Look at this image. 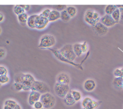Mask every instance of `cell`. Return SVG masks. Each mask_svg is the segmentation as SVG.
I'll list each match as a JSON object with an SVG mask.
<instances>
[{
  "label": "cell",
  "instance_id": "cell-9",
  "mask_svg": "<svg viewBox=\"0 0 123 109\" xmlns=\"http://www.w3.org/2000/svg\"><path fill=\"white\" fill-rule=\"evenodd\" d=\"M35 81V79L34 77L30 74H25L23 82L22 85L23 86L24 91H31V88L32 87L33 83Z\"/></svg>",
  "mask_w": 123,
  "mask_h": 109
},
{
  "label": "cell",
  "instance_id": "cell-23",
  "mask_svg": "<svg viewBox=\"0 0 123 109\" xmlns=\"http://www.w3.org/2000/svg\"><path fill=\"white\" fill-rule=\"evenodd\" d=\"M70 92L75 102L80 101L81 100L82 95H81V93L79 91H75V90H72V91H70Z\"/></svg>",
  "mask_w": 123,
  "mask_h": 109
},
{
  "label": "cell",
  "instance_id": "cell-36",
  "mask_svg": "<svg viewBox=\"0 0 123 109\" xmlns=\"http://www.w3.org/2000/svg\"><path fill=\"white\" fill-rule=\"evenodd\" d=\"M113 75L115 77H122V71L121 69H115L113 71Z\"/></svg>",
  "mask_w": 123,
  "mask_h": 109
},
{
  "label": "cell",
  "instance_id": "cell-29",
  "mask_svg": "<svg viewBox=\"0 0 123 109\" xmlns=\"http://www.w3.org/2000/svg\"><path fill=\"white\" fill-rule=\"evenodd\" d=\"M24 74H25L22 72H20V73L16 74L15 76V82L22 84L23 82L24 78Z\"/></svg>",
  "mask_w": 123,
  "mask_h": 109
},
{
  "label": "cell",
  "instance_id": "cell-4",
  "mask_svg": "<svg viewBox=\"0 0 123 109\" xmlns=\"http://www.w3.org/2000/svg\"><path fill=\"white\" fill-rule=\"evenodd\" d=\"M48 49H49V50L53 53V55H54V56L58 59V60H60V61H62V62L66 63L69 64V65H73V66H75V67H76L77 68L79 69L80 70H81V71L83 70V66H82V63H74V61H70V60H68V59H66L63 55H62V54H60V52H59V51L57 50V49H53V48H49Z\"/></svg>",
  "mask_w": 123,
  "mask_h": 109
},
{
  "label": "cell",
  "instance_id": "cell-3",
  "mask_svg": "<svg viewBox=\"0 0 123 109\" xmlns=\"http://www.w3.org/2000/svg\"><path fill=\"white\" fill-rule=\"evenodd\" d=\"M40 101L42 103L44 109H49L55 105L56 99L55 97L51 93H45L42 94L40 98Z\"/></svg>",
  "mask_w": 123,
  "mask_h": 109
},
{
  "label": "cell",
  "instance_id": "cell-6",
  "mask_svg": "<svg viewBox=\"0 0 123 109\" xmlns=\"http://www.w3.org/2000/svg\"><path fill=\"white\" fill-rule=\"evenodd\" d=\"M54 89L57 96L61 98H64L67 93L70 91L69 85H65L57 82L54 85Z\"/></svg>",
  "mask_w": 123,
  "mask_h": 109
},
{
  "label": "cell",
  "instance_id": "cell-41",
  "mask_svg": "<svg viewBox=\"0 0 123 109\" xmlns=\"http://www.w3.org/2000/svg\"><path fill=\"white\" fill-rule=\"evenodd\" d=\"M4 19V16L1 12H0V23L3 22Z\"/></svg>",
  "mask_w": 123,
  "mask_h": 109
},
{
  "label": "cell",
  "instance_id": "cell-10",
  "mask_svg": "<svg viewBox=\"0 0 123 109\" xmlns=\"http://www.w3.org/2000/svg\"><path fill=\"white\" fill-rule=\"evenodd\" d=\"M48 23H49V21H48V18L37 15L35 20V29L43 30L47 27Z\"/></svg>",
  "mask_w": 123,
  "mask_h": 109
},
{
  "label": "cell",
  "instance_id": "cell-37",
  "mask_svg": "<svg viewBox=\"0 0 123 109\" xmlns=\"http://www.w3.org/2000/svg\"><path fill=\"white\" fill-rule=\"evenodd\" d=\"M117 8L120 10V21L119 22L123 24V5H117Z\"/></svg>",
  "mask_w": 123,
  "mask_h": 109
},
{
  "label": "cell",
  "instance_id": "cell-26",
  "mask_svg": "<svg viewBox=\"0 0 123 109\" xmlns=\"http://www.w3.org/2000/svg\"><path fill=\"white\" fill-rule=\"evenodd\" d=\"M60 19H61L63 21H64V22H68V21H70L71 18L69 16V15H68L67 12L66 11V10H65L60 12Z\"/></svg>",
  "mask_w": 123,
  "mask_h": 109
},
{
  "label": "cell",
  "instance_id": "cell-28",
  "mask_svg": "<svg viewBox=\"0 0 123 109\" xmlns=\"http://www.w3.org/2000/svg\"><path fill=\"white\" fill-rule=\"evenodd\" d=\"M18 103L16 101L13 100V99H7L5 102H4V105H7V106H9L10 107H11L12 109H13L17 105Z\"/></svg>",
  "mask_w": 123,
  "mask_h": 109
},
{
  "label": "cell",
  "instance_id": "cell-14",
  "mask_svg": "<svg viewBox=\"0 0 123 109\" xmlns=\"http://www.w3.org/2000/svg\"><path fill=\"white\" fill-rule=\"evenodd\" d=\"M41 94L36 91H31L28 98V103L30 105L33 106L36 102L40 101Z\"/></svg>",
  "mask_w": 123,
  "mask_h": 109
},
{
  "label": "cell",
  "instance_id": "cell-32",
  "mask_svg": "<svg viewBox=\"0 0 123 109\" xmlns=\"http://www.w3.org/2000/svg\"><path fill=\"white\" fill-rule=\"evenodd\" d=\"M51 11V10H50L49 9H45V10H43V11L39 14V15H41V16H43V17L44 18H48L49 14H50Z\"/></svg>",
  "mask_w": 123,
  "mask_h": 109
},
{
  "label": "cell",
  "instance_id": "cell-33",
  "mask_svg": "<svg viewBox=\"0 0 123 109\" xmlns=\"http://www.w3.org/2000/svg\"><path fill=\"white\" fill-rule=\"evenodd\" d=\"M13 86L15 89L18 92H19V91H22L23 89V86L21 83H13Z\"/></svg>",
  "mask_w": 123,
  "mask_h": 109
},
{
  "label": "cell",
  "instance_id": "cell-2",
  "mask_svg": "<svg viewBox=\"0 0 123 109\" xmlns=\"http://www.w3.org/2000/svg\"><path fill=\"white\" fill-rule=\"evenodd\" d=\"M84 19L86 23L92 27H94L96 24L100 22V16L98 13L97 12L92 9H88L85 12Z\"/></svg>",
  "mask_w": 123,
  "mask_h": 109
},
{
  "label": "cell",
  "instance_id": "cell-15",
  "mask_svg": "<svg viewBox=\"0 0 123 109\" xmlns=\"http://www.w3.org/2000/svg\"><path fill=\"white\" fill-rule=\"evenodd\" d=\"M84 89L89 92H92L96 87V83L92 79H87L84 82Z\"/></svg>",
  "mask_w": 123,
  "mask_h": 109
},
{
  "label": "cell",
  "instance_id": "cell-46",
  "mask_svg": "<svg viewBox=\"0 0 123 109\" xmlns=\"http://www.w3.org/2000/svg\"><path fill=\"white\" fill-rule=\"evenodd\" d=\"M1 84H0V87H1Z\"/></svg>",
  "mask_w": 123,
  "mask_h": 109
},
{
  "label": "cell",
  "instance_id": "cell-27",
  "mask_svg": "<svg viewBox=\"0 0 123 109\" xmlns=\"http://www.w3.org/2000/svg\"><path fill=\"white\" fill-rule=\"evenodd\" d=\"M13 12L17 16L21 15V14L25 13V10L21 6V5H16L13 7Z\"/></svg>",
  "mask_w": 123,
  "mask_h": 109
},
{
  "label": "cell",
  "instance_id": "cell-31",
  "mask_svg": "<svg viewBox=\"0 0 123 109\" xmlns=\"http://www.w3.org/2000/svg\"><path fill=\"white\" fill-rule=\"evenodd\" d=\"M67 7V6L66 5H54L52 6L53 10H55L59 12H61L66 10Z\"/></svg>",
  "mask_w": 123,
  "mask_h": 109
},
{
  "label": "cell",
  "instance_id": "cell-18",
  "mask_svg": "<svg viewBox=\"0 0 123 109\" xmlns=\"http://www.w3.org/2000/svg\"><path fill=\"white\" fill-rule=\"evenodd\" d=\"M113 86L118 89H123V77H115L113 80Z\"/></svg>",
  "mask_w": 123,
  "mask_h": 109
},
{
  "label": "cell",
  "instance_id": "cell-16",
  "mask_svg": "<svg viewBox=\"0 0 123 109\" xmlns=\"http://www.w3.org/2000/svg\"><path fill=\"white\" fill-rule=\"evenodd\" d=\"M60 18V12L55 10H52L48 18L49 22H54Z\"/></svg>",
  "mask_w": 123,
  "mask_h": 109
},
{
  "label": "cell",
  "instance_id": "cell-45",
  "mask_svg": "<svg viewBox=\"0 0 123 109\" xmlns=\"http://www.w3.org/2000/svg\"><path fill=\"white\" fill-rule=\"evenodd\" d=\"M1 32H2V29L1 28V27H0V34H1Z\"/></svg>",
  "mask_w": 123,
  "mask_h": 109
},
{
  "label": "cell",
  "instance_id": "cell-24",
  "mask_svg": "<svg viewBox=\"0 0 123 109\" xmlns=\"http://www.w3.org/2000/svg\"><path fill=\"white\" fill-rule=\"evenodd\" d=\"M117 9V7L116 5H107L105 7V12L106 15H111L113 13V12Z\"/></svg>",
  "mask_w": 123,
  "mask_h": 109
},
{
  "label": "cell",
  "instance_id": "cell-25",
  "mask_svg": "<svg viewBox=\"0 0 123 109\" xmlns=\"http://www.w3.org/2000/svg\"><path fill=\"white\" fill-rule=\"evenodd\" d=\"M111 16H112V18L113 19V20H114L117 23L119 22V21H120V10H119V9L117 8V9L113 12V13L111 15Z\"/></svg>",
  "mask_w": 123,
  "mask_h": 109
},
{
  "label": "cell",
  "instance_id": "cell-19",
  "mask_svg": "<svg viewBox=\"0 0 123 109\" xmlns=\"http://www.w3.org/2000/svg\"><path fill=\"white\" fill-rule=\"evenodd\" d=\"M37 15H36V14H34V15L28 16L27 22V25L29 28H31V29H35V20H36Z\"/></svg>",
  "mask_w": 123,
  "mask_h": 109
},
{
  "label": "cell",
  "instance_id": "cell-7",
  "mask_svg": "<svg viewBox=\"0 0 123 109\" xmlns=\"http://www.w3.org/2000/svg\"><path fill=\"white\" fill-rule=\"evenodd\" d=\"M31 91H36L42 95L50 92V89L45 83L35 80L31 88Z\"/></svg>",
  "mask_w": 123,
  "mask_h": 109
},
{
  "label": "cell",
  "instance_id": "cell-42",
  "mask_svg": "<svg viewBox=\"0 0 123 109\" xmlns=\"http://www.w3.org/2000/svg\"><path fill=\"white\" fill-rule=\"evenodd\" d=\"M13 109H22V108H21V105H19V104H18L17 105H16V106L15 107V108H13Z\"/></svg>",
  "mask_w": 123,
  "mask_h": 109
},
{
  "label": "cell",
  "instance_id": "cell-38",
  "mask_svg": "<svg viewBox=\"0 0 123 109\" xmlns=\"http://www.w3.org/2000/svg\"><path fill=\"white\" fill-rule=\"evenodd\" d=\"M80 47H81V51H82L83 53H86L87 51V42L86 41L83 42L82 43H80Z\"/></svg>",
  "mask_w": 123,
  "mask_h": 109
},
{
  "label": "cell",
  "instance_id": "cell-35",
  "mask_svg": "<svg viewBox=\"0 0 123 109\" xmlns=\"http://www.w3.org/2000/svg\"><path fill=\"white\" fill-rule=\"evenodd\" d=\"M8 74V70L5 66L0 65V75H4Z\"/></svg>",
  "mask_w": 123,
  "mask_h": 109
},
{
  "label": "cell",
  "instance_id": "cell-43",
  "mask_svg": "<svg viewBox=\"0 0 123 109\" xmlns=\"http://www.w3.org/2000/svg\"><path fill=\"white\" fill-rule=\"evenodd\" d=\"M3 109H12V108L10 107L7 106V105H4V107H3Z\"/></svg>",
  "mask_w": 123,
  "mask_h": 109
},
{
  "label": "cell",
  "instance_id": "cell-44",
  "mask_svg": "<svg viewBox=\"0 0 123 109\" xmlns=\"http://www.w3.org/2000/svg\"><path fill=\"white\" fill-rule=\"evenodd\" d=\"M121 69V71H122V77L123 78V67Z\"/></svg>",
  "mask_w": 123,
  "mask_h": 109
},
{
  "label": "cell",
  "instance_id": "cell-40",
  "mask_svg": "<svg viewBox=\"0 0 123 109\" xmlns=\"http://www.w3.org/2000/svg\"><path fill=\"white\" fill-rule=\"evenodd\" d=\"M21 6L23 8V9L25 10V12L29 11L31 8V6L30 5H21Z\"/></svg>",
  "mask_w": 123,
  "mask_h": 109
},
{
  "label": "cell",
  "instance_id": "cell-12",
  "mask_svg": "<svg viewBox=\"0 0 123 109\" xmlns=\"http://www.w3.org/2000/svg\"><path fill=\"white\" fill-rule=\"evenodd\" d=\"M93 30L99 36H104L108 32V28L100 22H98L93 27Z\"/></svg>",
  "mask_w": 123,
  "mask_h": 109
},
{
  "label": "cell",
  "instance_id": "cell-17",
  "mask_svg": "<svg viewBox=\"0 0 123 109\" xmlns=\"http://www.w3.org/2000/svg\"><path fill=\"white\" fill-rule=\"evenodd\" d=\"M63 101H64L65 104L67 105H68V106H72V105H74L75 103H76L75 100H74V98L73 97V96H72L70 91L67 93L65 97L63 98Z\"/></svg>",
  "mask_w": 123,
  "mask_h": 109
},
{
  "label": "cell",
  "instance_id": "cell-39",
  "mask_svg": "<svg viewBox=\"0 0 123 109\" xmlns=\"http://www.w3.org/2000/svg\"><path fill=\"white\" fill-rule=\"evenodd\" d=\"M6 55V51L3 48H0V59H2L5 57Z\"/></svg>",
  "mask_w": 123,
  "mask_h": 109
},
{
  "label": "cell",
  "instance_id": "cell-22",
  "mask_svg": "<svg viewBox=\"0 0 123 109\" xmlns=\"http://www.w3.org/2000/svg\"><path fill=\"white\" fill-rule=\"evenodd\" d=\"M66 11L67 12L71 18L74 17L77 13V10L76 7L74 6H67Z\"/></svg>",
  "mask_w": 123,
  "mask_h": 109
},
{
  "label": "cell",
  "instance_id": "cell-8",
  "mask_svg": "<svg viewBox=\"0 0 123 109\" xmlns=\"http://www.w3.org/2000/svg\"><path fill=\"white\" fill-rule=\"evenodd\" d=\"M100 104L97 101L90 97H85L81 101V106L83 109H96Z\"/></svg>",
  "mask_w": 123,
  "mask_h": 109
},
{
  "label": "cell",
  "instance_id": "cell-47",
  "mask_svg": "<svg viewBox=\"0 0 123 109\" xmlns=\"http://www.w3.org/2000/svg\"></svg>",
  "mask_w": 123,
  "mask_h": 109
},
{
  "label": "cell",
  "instance_id": "cell-1",
  "mask_svg": "<svg viewBox=\"0 0 123 109\" xmlns=\"http://www.w3.org/2000/svg\"><path fill=\"white\" fill-rule=\"evenodd\" d=\"M56 43V39L51 34H44L41 37L38 47L41 49H49Z\"/></svg>",
  "mask_w": 123,
  "mask_h": 109
},
{
  "label": "cell",
  "instance_id": "cell-11",
  "mask_svg": "<svg viewBox=\"0 0 123 109\" xmlns=\"http://www.w3.org/2000/svg\"><path fill=\"white\" fill-rule=\"evenodd\" d=\"M100 22L101 24H103L104 25L106 26V27H107V28L112 27V26L115 25L117 24V22L112 18L111 15H105L103 16L101 18H100Z\"/></svg>",
  "mask_w": 123,
  "mask_h": 109
},
{
  "label": "cell",
  "instance_id": "cell-21",
  "mask_svg": "<svg viewBox=\"0 0 123 109\" xmlns=\"http://www.w3.org/2000/svg\"><path fill=\"white\" fill-rule=\"evenodd\" d=\"M73 51H74V53H75V55H76L77 57H80L82 55L83 53L81 49V47H80V43H74L73 45Z\"/></svg>",
  "mask_w": 123,
  "mask_h": 109
},
{
  "label": "cell",
  "instance_id": "cell-5",
  "mask_svg": "<svg viewBox=\"0 0 123 109\" xmlns=\"http://www.w3.org/2000/svg\"><path fill=\"white\" fill-rule=\"evenodd\" d=\"M59 52L62 55L65 57L66 59L70 61H74L76 59L77 56L75 55L74 51H73V45L71 44L65 45L62 48L59 49Z\"/></svg>",
  "mask_w": 123,
  "mask_h": 109
},
{
  "label": "cell",
  "instance_id": "cell-13",
  "mask_svg": "<svg viewBox=\"0 0 123 109\" xmlns=\"http://www.w3.org/2000/svg\"><path fill=\"white\" fill-rule=\"evenodd\" d=\"M57 83L65 85H69L71 82V78L69 75L65 72H61L56 77Z\"/></svg>",
  "mask_w": 123,
  "mask_h": 109
},
{
  "label": "cell",
  "instance_id": "cell-30",
  "mask_svg": "<svg viewBox=\"0 0 123 109\" xmlns=\"http://www.w3.org/2000/svg\"><path fill=\"white\" fill-rule=\"evenodd\" d=\"M9 81H10V79L8 75H0V84L1 85L8 83Z\"/></svg>",
  "mask_w": 123,
  "mask_h": 109
},
{
  "label": "cell",
  "instance_id": "cell-20",
  "mask_svg": "<svg viewBox=\"0 0 123 109\" xmlns=\"http://www.w3.org/2000/svg\"><path fill=\"white\" fill-rule=\"evenodd\" d=\"M28 14L26 12L24 13L21 14V15H19L18 16V19L19 22L20 24L21 25H27V19H28Z\"/></svg>",
  "mask_w": 123,
  "mask_h": 109
},
{
  "label": "cell",
  "instance_id": "cell-34",
  "mask_svg": "<svg viewBox=\"0 0 123 109\" xmlns=\"http://www.w3.org/2000/svg\"><path fill=\"white\" fill-rule=\"evenodd\" d=\"M33 107L34 109H43V106L42 103H41V101H38L36 102L35 104L33 105Z\"/></svg>",
  "mask_w": 123,
  "mask_h": 109
}]
</instances>
